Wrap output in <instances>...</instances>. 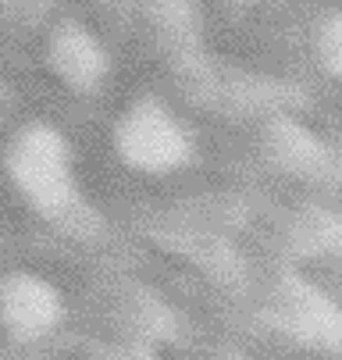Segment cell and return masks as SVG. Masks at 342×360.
Returning a JSON list of instances; mask_svg holds the SVG:
<instances>
[{"instance_id": "cell-1", "label": "cell", "mask_w": 342, "mask_h": 360, "mask_svg": "<svg viewBox=\"0 0 342 360\" xmlns=\"http://www.w3.org/2000/svg\"><path fill=\"white\" fill-rule=\"evenodd\" d=\"M8 175L29 207L75 246L100 250L121 232L75 182V153L61 129L25 125L8 150Z\"/></svg>"}, {"instance_id": "cell-3", "label": "cell", "mask_w": 342, "mask_h": 360, "mask_svg": "<svg viewBox=\"0 0 342 360\" xmlns=\"http://www.w3.org/2000/svg\"><path fill=\"white\" fill-rule=\"evenodd\" d=\"M68 328V300L58 282L15 268L0 275V335L22 349H39Z\"/></svg>"}, {"instance_id": "cell-6", "label": "cell", "mask_w": 342, "mask_h": 360, "mask_svg": "<svg viewBox=\"0 0 342 360\" xmlns=\"http://www.w3.org/2000/svg\"><path fill=\"white\" fill-rule=\"evenodd\" d=\"M307 61H310L321 75L342 82V11L317 32V39H314L310 50H307Z\"/></svg>"}, {"instance_id": "cell-5", "label": "cell", "mask_w": 342, "mask_h": 360, "mask_svg": "<svg viewBox=\"0 0 342 360\" xmlns=\"http://www.w3.org/2000/svg\"><path fill=\"white\" fill-rule=\"evenodd\" d=\"M292 207L300 211V221H303V232H307L310 264H317V261L342 264V211L321 207V203H292Z\"/></svg>"}, {"instance_id": "cell-2", "label": "cell", "mask_w": 342, "mask_h": 360, "mask_svg": "<svg viewBox=\"0 0 342 360\" xmlns=\"http://www.w3.org/2000/svg\"><path fill=\"white\" fill-rule=\"evenodd\" d=\"M114 161L146 182H164L182 172H197L200 146L185 115L164 96H136L114 122Z\"/></svg>"}, {"instance_id": "cell-4", "label": "cell", "mask_w": 342, "mask_h": 360, "mask_svg": "<svg viewBox=\"0 0 342 360\" xmlns=\"http://www.w3.org/2000/svg\"><path fill=\"white\" fill-rule=\"evenodd\" d=\"M46 61L54 75L75 96H104L114 93V65L111 50L100 32L86 29L82 22H61L46 39Z\"/></svg>"}, {"instance_id": "cell-7", "label": "cell", "mask_w": 342, "mask_h": 360, "mask_svg": "<svg viewBox=\"0 0 342 360\" xmlns=\"http://www.w3.org/2000/svg\"><path fill=\"white\" fill-rule=\"evenodd\" d=\"M171 360H254V356L246 349H239V346L218 342V346L200 349V353H171Z\"/></svg>"}]
</instances>
